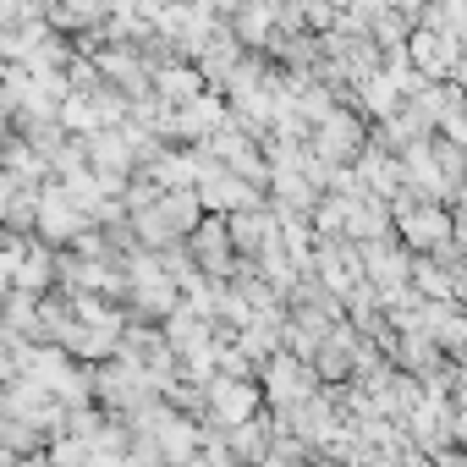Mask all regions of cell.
Here are the masks:
<instances>
[{
    "label": "cell",
    "mask_w": 467,
    "mask_h": 467,
    "mask_svg": "<svg viewBox=\"0 0 467 467\" xmlns=\"http://www.w3.org/2000/svg\"><path fill=\"white\" fill-rule=\"evenodd\" d=\"M225 248H231V231H214V225H209L203 237H198V259H203L209 270H214V265H225Z\"/></svg>",
    "instance_id": "1"
}]
</instances>
